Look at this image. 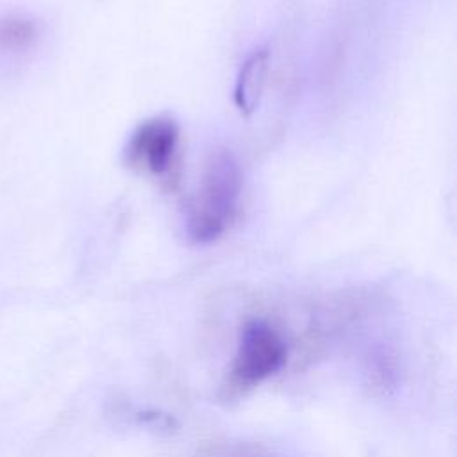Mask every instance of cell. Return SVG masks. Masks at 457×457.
Returning <instances> with one entry per match:
<instances>
[{
    "mask_svg": "<svg viewBox=\"0 0 457 457\" xmlns=\"http://www.w3.org/2000/svg\"><path fill=\"white\" fill-rule=\"evenodd\" d=\"M243 196V171L228 150H214L184 207V232L196 245L218 241L236 221Z\"/></svg>",
    "mask_w": 457,
    "mask_h": 457,
    "instance_id": "obj_1",
    "label": "cell"
},
{
    "mask_svg": "<svg viewBox=\"0 0 457 457\" xmlns=\"http://www.w3.org/2000/svg\"><path fill=\"white\" fill-rule=\"evenodd\" d=\"M207 457H286L277 453L261 445H234V446H221Z\"/></svg>",
    "mask_w": 457,
    "mask_h": 457,
    "instance_id": "obj_6",
    "label": "cell"
},
{
    "mask_svg": "<svg viewBox=\"0 0 457 457\" xmlns=\"http://www.w3.org/2000/svg\"><path fill=\"white\" fill-rule=\"evenodd\" d=\"M39 21L27 14H7L0 18V55L21 54L39 39Z\"/></svg>",
    "mask_w": 457,
    "mask_h": 457,
    "instance_id": "obj_5",
    "label": "cell"
},
{
    "mask_svg": "<svg viewBox=\"0 0 457 457\" xmlns=\"http://www.w3.org/2000/svg\"><path fill=\"white\" fill-rule=\"evenodd\" d=\"M182 132L171 114L143 120L127 137L123 159L132 170L152 179L170 182L180 162Z\"/></svg>",
    "mask_w": 457,
    "mask_h": 457,
    "instance_id": "obj_3",
    "label": "cell"
},
{
    "mask_svg": "<svg viewBox=\"0 0 457 457\" xmlns=\"http://www.w3.org/2000/svg\"><path fill=\"white\" fill-rule=\"evenodd\" d=\"M270 71L268 46L253 48L241 62L234 84V105L245 116H250L261 104Z\"/></svg>",
    "mask_w": 457,
    "mask_h": 457,
    "instance_id": "obj_4",
    "label": "cell"
},
{
    "mask_svg": "<svg viewBox=\"0 0 457 457\" xmlns=\"http://www.w3.org/2000/svg\"><path fill=\"white\" fill-rule=\"evenodd\" d=\"M287 361V345L282 334L266 320L253 318L239 332L230 364L228 384L245 393L278 373Z\"/></svg>",
    "mask_w": 457,
    "mask_h": 457,
    "instance_id": "obj_2",
    "label": "cell"
}]
</instances>
